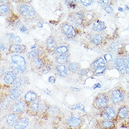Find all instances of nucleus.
Segmentation results:
<instances>
[{"label":"nucleus","instance_id":"nucleus-1","mask_svg":"<svg viewBox=\"0 0 129 129\" xmlns=\"http://www.w3.org/2000/svg\"><path fill=\"white\" fill-rule=\"evenodd\" d=\"M11 65L13 69L18 73H22L25 69V59L18 55H14L11 57Z\"/></svg>","mask_w":129,"mask_h":129},{"label":"nucleus","instance_id":"nucleus-2","mask_svg":"<svg viewBox=\"0 0 129 129\" xmlns=\"http://www.w3.org/2000/svg\"><path fill=\"white\" fill-rule=\"evenodd\" d=\"M109 102L108 97L105 94L99 95L96 100V106L99 109L105 108Z\"/></svg>","mask_w":129,"mask_h":129},{"label":"nucleus","instance_id":"nucleus-3","mask_svg":"<svg viewBox=\"0 0 129 129\" xmlns=\"http://www.w3.org/2000/svg\"><path fill=\"white\" fill-rule=\"evenodd\" d=\"M21 13L25 16H31L35 14V11L32 7L29 5H23L20 8Z\"/></svg>","mask_w":129,"mask_h":129},{"label":"nucleus","instance_id":"nucleus-4","mask_svg":"<svg viewBox=\"0 0 129 129\" xmlns=\"http://www.w3.org/2000/svg\"><path fill=\"white\" fill-rule=\"evenodd\" d=\"M63 30L65 35L69 38H73L76 35V32L73 27L69 25H64L63 26Z\"/></svg>","mask_w":129,"mask_h":129},{"label":"nucleus","instance_id":"nucleus-5","mask_svg":"<svg viewBox=\"0 0 129 129\" xmlns=\"http://www.w3.org/2000/svg\"><path fill=\"white\" fill-rule=\"evenodd\" d=\"M116 115L115 111L112 107H108L102 113V116L106 120H111Z\"/></svg>","mask_w":129,"mask_h":129},{"label":"nucleus","instance_id":"nucleus-6","mask_svg":"<svg viewBox=\"0 0 129 129\" xmlns=\"http://www.w3.org/2000/svg\"><path fill=\"white\" fill-rule=\"evenodd\" d=\"M11 110L14 112H22L25 110V105L23 102L17 101L12 106Z\"/></svg>","mask_w":129,"mask_h":129},{"label":"nucleus","instance_id":"nucleus-7","mask_svg":"<svg viewBox=\"0 0 129 129\" xmlns=\"http://www.w3.org/2000/svg\"><path fill=\"white\" fill-rule=\"evenodd\" d=\"M111 98L113 102L116 103L121 102L123 100L124 95L119 91L115 90L112 93Z\"/></svg>","mask_w":129,"mask_h":129},{"label":"nucleus","instance_id":"nucleus-8","mask_svg":"<svg viewBox=\"0 0 129 129\" xmlns=\"http://www.w3.org/2000/svg\"><path fill=\"white\" fill-rule=\"evenodd\" d=\"M29 121L25 118H23L20 119L15 125L16 129H25L28 125Z\"/></svg>","mask_w":129,"mask_h":129},{"label":"nucleus","instance_id":"nucleus-9","mask_svg":"<svg viewBox=\"0 0 129 129\" xmlns=\"http://www.w3.org/2000/svg\"><path fill=\"white\" fill-rule=\"evenodd\" d=\"M81 123V120L79 118L75 117H71L69 118L67 121V124L69 126L71 127H77L80 125Z\"/></svg>","mask_w":129,"mask_h":129},{"label":"nucleus","instance_id":"nucleus-10","mask_svg":"<svg viewBox=\"0 0 129 129\" xmlns=\"http://www.w3.org/2000/svg\"><path fill=\"white\" fill-rule=\"evenodd\" d=\"M16 79V74L14 72H9L4 78L5 83L8 84H12Z\"/></svg>","mask_w":129,"mask_h":129},{"label":"nucleus","instance_id":"nucleus-11","mask_svg":"<svg viewBox=\"0 0 129 129\" xmlns=\"http://www.w3.org/2000/svg\"><path fill=\"white\" fill-rule=\"evenodd\" d=\"M17 119V115L14 114H8L6 117L7 123L10 126L14 125L16 124Z\"/></svg>","mask_w":129,"mask_h":129},{"label":"nucleus","instance_id":"nucleus-12","mask_svg":"<svg viewBox=\"0 0 129 129\" xmlns=\"http://www.w3.org/2000/svg\"><path fill=\"white\" fill-rule=\"evenodd\" d=\"M93 28L97 32H101L105 28V23L101 21H97L93 25Z\"/></svg>","mask_w":129,"mask_h":129},{"label":"nucleus","instance_id":"nucleus-13","mask_svg":"<svg viewBox=\"0 0 129 129\" xmlns=\"http://www.w3.org/2000/svg\"><path fill=\"white\" fill-rule=\"evenodd\" d=\"M25 47L22 45H13L10 48V51L15 53H21L25 51Z\"/></svg>","mask_w":129,"mask_h":129},{"label":"nucleus","instance_id":"nucleus-14","mask_svg":"<svg viewBox=\"0 0 129 129\" xmlns=\"http://www.w3.org/2000/svg\"><path fill=\"white\" fill-rule=\"evenodd\" d=\"M21 90L18 89H13L11 91L10 97L13 100H16L21 95Z\"/></svg>","mask_w":129,"mask_h":129},{"label":"nucleus","instance_id":"nucleus-15","mask_svg":"<svg viewBox=\"0 0 129 129\" xmlns=\"http://www.w3.org/2000/svg\"><path fill=\"white\" fill-rule=\"evenodd\" d=\"M37 98L36 94L33 92H29L25 95V99L27 102H31L35 100Z\"/></svg>","mask_w":129,"mask_h":129},{"label":"nucleus","instance_id":"nucleus-16","mask_svg":"<svg viewBox=\"0 0 129 129\" xmlns=\"http://www.w3.org/2000/svg\"><path fill=\"white\" fill-rule=\"evenodd\" d=\"M129 114V111L127 108L126 107H123L121 108L118 112L120 118L122 119L125 118L127 117Z\"/></svg>","mask_w":129,"mask_h":129},{"label":"nucleus","instance_id":"nucleus-17","mask_svg":"<svg viewBox=\"0 0 129 129\" xmlns=\"http://www.w3.org/2000/svg\"><path fill=\"white\" fill-rule=\"evenodd\" d=\"M25 83V80L23 78H17L14 82V84L12 85V88L13 89H16L22 86Z\"/></svg>","mask_w":129,"mask_h":129},{"label":"nucleus","instance_id":"nucleus-18","mask_svg":"<svg viewBox=\"0 0 129 129\" xmlns=\"http://www.w3.org/2000/svg\"><path fill=\"white\" fill-rule=\"evenodd\" d=\"M101 125L104 128L110 129V128H112L114 127V124L113 122L106 120V121H104L102 122L101 124Z\"/></svg>","mask_w":129,"mask_h":129},{"label":"nucleus","instance_id":"nucleus-19","mask_svg":"<svg viewBox=\"0 0 129 129\" xmlns=\"http://www.w3.org/2000/svg\"><path fill=\"white\" fill-rule=\"evenodd\" d=\"M57 70L59 74L62 77H65L67 74V70L64 65H61L57 68Z\"/></svg>","mask_w":129,"mask_h":129},{"label":"nucleus","instance_id":"nucleus-20","mask_svg":"<svg viewBox=\"0 0 129 129\" xmlns=\"http://www.w3.org/2000/svg\"><path fill=\"white\" fill-rule=\"evenodd\" d=\"M48 48L50 50H52L55 47L56 44L55 41L52 38H49L47 40V43Z\"/></svg>","mask_w":129,"mask_h":129},{"label":"nucleus","instance_id":"nucleus-21","mask_svg":"<svg viewBox=\"0 0 129 129\" xmlns=\"http://www.w3.org/2000/svg\"><path fill=\"white\" fill-rule=\"evenodd\" d=\"M127 62H128V61H127L126 60L125 62H124V60L122 58H118L116 60V61H115L114 64L115 65V66H117L118 68H121L122 66L124 67V65L125 64L127 65V64H126Z\"/></svg>","mask_w":129,"mask_h":129},{"label":"nucleus","instance_id":"nucleus-22","mask_svg":"<svg viewBox=\"0 0 129 129\" xmlns=\"http://www.w3.org/2000/svg\"><path fill=\"white\" fill-rule=\"evenodd\" d=\"M7 36L12 41L16 43H20L21 42L20 38L18 36H16L13 33L8 34Z\"/></svg>","mask_w":129,"mask_h":129},{"label":"nucleus","instance_id":"nucleus-23","mask_svg":"<svg viewBox=\"0 0 129 129\" xmlns=\"http://www.w3.org/2000/svg\"><path fill=\"white\" fill-rule=\"evenodd\" d=\"M67 60V57L65 55H60L56 57V61L58 64H64Z\"/></svg>","mask_w":129,"mask_h":129},{"label":"nucleus","instance_id":"nucleus-24","mask_svg":"<svg viewBox=\"0 0 129 129\" xmlns=\"http://www.w3.org/2000/svg\"><path fill=\"white\" fill-rule=\"evenodd\" d=\"M94 66L96 68L105 66V62L104 60L101 58H99L94 63Z\"/></svg>","mask_w":129,"mask_h":129},{"label":"nucleus","instance_id":"nucleus-25","mask_svg":"<svg viewBox=\"0 0 129 129\" xmlns=\"http://www.w3.org/2000/svg\"><path fill=\"white\" fill-rule=\"evenodd\" d=\"M39 108H40L39 102L37 100H36L34 102H33L30 107L32 111H37L38 109H39Z\"/></svg>","mask_w":129,"mask_h":129},{"label":"nucleus","instance_id":"nucleus-26","mask_svg":"<svg viewBox=\"0 0 129 129\" xmlns=\"http://www.w3.org/2000/svg\"><path fill=\"white\" fill-rule=\"evenodd\" d=\"M68 68L70 71H74L79 69V65L77 63H71L69 65Z\"/></svg>","mask_w":129,"mask_h":129},{"label":"nucleus","instance_id":"nucleus-27","mask_svg":"<svg viewBox=\"0 0 129 129\" xmlns=\"http://www.w3.org/2000/svg\"><path fill=\"white\" fill-rule=\"evenodd\" d=\"M60 110L59 108L56 106H52L49 109V112L53 115L58 114Z\"/></svg>","mask_w":129,"mask_h":129},{"label":"nucleus","instance_id":"nucleus-28","mask_svg":"<svg viewBox=\"0 0 129 129\" xmlns=\"http://www.w3.org/2000/svg\"><path fill=\"white\" fill-rule=\"evenodd\" d=\"M102 40V38L100 35H96L93 40V42L97 45L100 44Z\"/></svg>","mask_w":129,"mask_h":129},{"label":"nucleus","instance_id":"nucleus-29","mask_svg":"<svg viewBox=\"0 0 129 129\" xmlns=\"http://www.w3.org/2000/svg\"><path fill=\"white\" fill-rule=\"evenodd\" d=\"M67 48L65 46L60 47L55 49V52L59 54H65L67 52Z\"/></svg>","mask_w":129,"mask_h":129},{"label":"nucleus","instance_id":"nucleus-30","mask_svg":"<svg viewBox=\"0 0 129 129\" xmlns=\"http://www.w3.org/2000/svg\"><path fill=\"white\" fill-rule=\"evenodd\" d=\"M0 13L4 14L8 12L10 10V8L8 6L6 5H1L0 7Z\"/></svg>","mask_w":129,"mask_h":129},{"label":"nucleus","instance_id":"nucleus-31","mask_svg":"<svg viewBox=\"0 0 129 129\" xmlns=\"http://www.w3.org/2000/svg\"><path fill=\"white\" fill-rule=\"evenodd\" d=\"M74 18L77 24H80L82 20V15L81 14L76 13L74 15Z\"/></svg>","mask_w":129,"mask_h":129},{"label":"nucleus","instance_id":"nucleus-32","mask_svg":"<svg viewBox=\"0 0 129 129\" xmlns=\"http://www.w3.org/2000/svg\"><path fill=\"white\" fill-rule=\"evenodd\" d=\"M33 64L34 65H35V66L36 67H37L38 68H40V67H41L43 65V63L39 59H35L34 60L33 62Z\"/></svg>","mask_w":129,"mask_h":129},{"label":"nucleus","instance_id":"nucleus-33","mask_svg":"<svg viewBox=\"0 0 129 129\" xmlns=\"http://www.w3.org/2000/svg\"><path fill=\"white\" fill-rule=\"evenodd\" d=\"M38 54H39V51L38 50H33L29 53V57L32 58H36Z\"/></svg>","mask_w":129,"mask_h":129},{"label":"nucleus","instance_id":"nucleus-34","mask_svg":"<svg viewBox=\"0 0 129 129\" xmlns=\"http://www.w3.org/2000/svg\"><path fill=\"white\" fill-rule=\"evenodd\" d=\"M106 67V66H103V67H99L97 68L95 70V73L97 74H100V73H102L104 70H105Z\"/></svg>","mask_w":129,"mask_h":129},{"label":"nucleus","instance_id":"nucleus-35","mask_svg":"<svg viewBox=\"0 0 129 129\" xmlns=\"http://www.w3.org/2000/svg\"><path fill=\"white\" fill-rule=\"evenodd\" d=\"M81 2L85 6H88L91 5L92 3V0H81Z\"/></svg>","mask_w":129,"mask_h":129},{"label":"nucleus","instance_id":"nucleus-36","mask_svg":"<svg viewBox=\"0 0 129 129\" xmlns=\"http://www.w3.org/2000/svg\"><path fill=\"white\" fill-rule=\"evenodd\" d=\"M105 11L109 14L113 12V9L111 7H110V6H107L105 8Z\"/></svg>","mask_w":129,"mask_h":129},{"label":"nucleus","instance_id":"nucleus-37","mask_svg":"<svg viewBox=\"0 0 129 129\" xmlns=\"http://www.w3.org/2000/svg\"><path fill=\"white\" fill-rule=\"evenodd\" d=\"M47 109V107L44 104H41L40 106V108H39V109L41 112H44L46 111Z\"/></svg>","mask_w":129,"mask_h":129},{"label":"nucleus","instance_id":"nucleus-38","mask_svg":"<svg viewBox=\"0 0 129 129\" xmlns=\"http://www.w3.org/2000/svg\"><path fill=\"white\" fill-rule=\"evenodd\" d=\"M104 57H105V59H106V61H111V60L112 59V57L111 55H109V54L105 55Z\"/></svg>","mask_w":129,"mask_h":129},{"label":"nucleus","instance_id":"nucleus-39","mask_svg":"<svg viewBox=\"0 0 129 129\" xmlns=\"http://www.w3.org/2000/svg\"><path fill=\"white\" fill-rule=\"evenodd\" d=\"M55 80H56L55 78L53 76L50 77L49 78V82H50L51 83H55Z\"/></svg>","mask_w":129,"mask_h":129},{"label":"nucleus","instance_id":"nucleus-40","mask_svg":"<svg viewBox=\"0 0 129 129\" xmlns=\"http://www.w3.org/2000/svg\"><path fill=\"white\" fill-rule=\"evenodd\" d=\"M126 72L128 74H129V59H128V61L127 62V65L126 66Z\"/></svg>","mask_w":129,"mask_h":129},{"label":"nucleus","instance_id":"nucleus-41","mask_svg":"<svg viewBox=\"0 0 129 129\" xmlns=\"http://www.w3.org/2000/svg\"><path fill=\"white\" fill-rule=\"evenodd\" d=\"M20 31L22 32H26L27 31V29L26 27L23 26L20 28Z\"/></svg>","mask_w":129,"mask_h":129},{"label":"nucleus","instance_id":"nucleus-42","mask_svg":"<svg viewBox=\"0 0 129 129\" xmlns=\"http://www.w3.org/2000/svg\"><path fill=\"white\" fill-rule=\"evenodd\" d=\"M71 89L72 90H73L74 92H79L80 91V89L79 88H73V87H71Z\"/></svg>","mask_w":129,"mask_h":129},{"label":"nucleus","instance_id":"nucleus-43","mask_svg":"<svg viewBox=\"0 0 129 129\" xmlns=\"http://www.w3.org/2000/svg\"><path fill=\"white\" fill-rule=\"evenodd\" d=\"M80 72V74L81 75H84L85 74H86V71L85 70H83V69H82L80 71H79Z\"/></svg>","mask_w":129,"mask_h":129},{"label":"nucleus","instance_id":"nucleus-44","mask_svg":"<svg viewBox=\"0 0 129 129\" xmlns=\"http://www.w3.org/2000/svg\"><path fill=\"white\" fill-rule=\"evenodd\" d=\"M78 108L79 109L82 110L83 111H84V106L83 105H82V106H78Z\"/></svg>","mask_w":129,"mask_h":129},{"label":"nucleus","instance_id":"nucleus-45","mask_svg":"<svg viewBox=\"0 0 129 129\" xmlns=\"http://www.w3.org/2000/svg\"><path fill=\"white\" fill-rule=\"evenodd\" d=\"M109 0H99L98 1L99 2V3H109Z\"/></svg>","mask_w":129,"mask_h":129},{"label":"nucleus","instance_id":"nucleus-46","mask_svg":"<svg viewBox=\"0 0 129 129\" xmlns=\"http://www.w3.org/2000/svg\"><path fill=\"white\" fill-rule=\"evenodd\" d=\"M101 87V85L99 84H96L95 85H94V88H100Z\"/></svg>","mask_w":129,"mask_h":129},{"label":"nucleus","instance_id":"nucleus-47","mask_svg":"<svg viewBox=\"0 0 129 129\" xmlns=\"http://www.w3.org/2000/svg\"><path fill=\"white\" fill-rule=\"evenodd\" d=\"M38 27H40V28H42L43 26V25H42L41 23H39L38 24Z\"/></svg>","mask_w":129,"mask_h":129},{"label":"nucleus","instance_id":"nucleus-48","mask_svg":"<svg viewBox=\"0 0 129 129\" xmlns=\"http://www.w3.org/2000/svg\"><path fill=\"white\" fill-rule=\"evenodd\" d=\"M0 49H1V50H4V49H5V47H4V46H3L2 45H1V46H0Z\"/></svg>","mask_w":129,"mask_h":129},{"label":"nucleus","instance_id":"nucleus-49","mask_svg":"<svg viewBox=\"0 0 129 129\" xmlns=\"http://www.w3.org/2000/svg\"><path fill=\"white\" fill-rule=\"evenodd\" d=\"M118 10H119V11H121V12H124L123 9L122 8H119Z\"/></svg>","mask_w":129,"mask_h":129},{"label":"nucleus","instance_id":"nucleus-50","mask_svg":"<svg viewBox=\"0 0 129 129\" xmlns=\"http://www.w3.org/2000/svg\"><path fill=\"white\" fill-rule=\"evenodd\" d=\"M125 10H129V8L128 7L127 5H126L125 6Z\"/></svg>","mask_w":129,"mask_h":129},{"label":"nucleus","instance_id":"nucleus-51","mask_svg":"<svg viewBox=\"0 0 129 129\" xmlns=\"http://www.w3.org/2000/svg\"><path fill=\"white\" fill-rule=\"evenodd\" d=\"M36 47H35V46H33V47H32L31 48V49H33V48H35Z\"/></svg>","mask_w":129,"mask_h":129},{"label":"nucleus","instance_id":"nucleus-52","mask_svg":"<svg viewBox=\"0 0 129 129\" xmlns=\"http://www.w3.org/2000/svg\"></svg>","mask_w":129,"mask_h":129}]
</instances>
